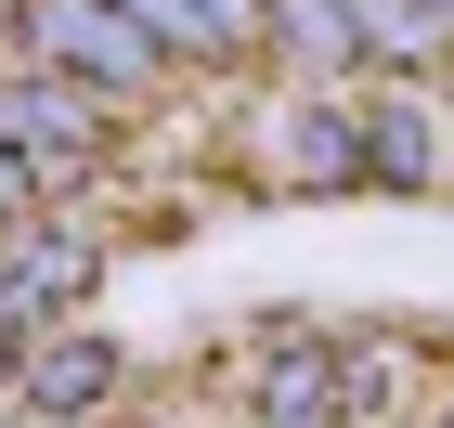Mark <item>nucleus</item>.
<instances>
[{
  "label": "nucleus",
  "mask_w": 454,
  "mask_h": 428,
  "mask_svg": "<svg viewBox=\"0 0 454 428\" xmlns=\"http://www.w3.org/2000/svg\"><path fill=\"white\" fill-rule=\"evenodd\" d=\"M247 169L286 182V195H338V182H364V117L350 105H286L273 130L247 143Z\"/></svg>",
  "instance_id": "obj_6"
},
{
  "label": "nucleus",
  "mask_w": 454,
  "mask_h": 428,
  "mask_svg": "<svg viewBox=\"0 0 454 428\" xmlns=\"http://www.w3.org/2000/svg\"><path fill=\"white\" fill-rule=\"evenodd\" d=\"M13 39H27L39 66L91 78V91H143V78L169 66V52H156V39H143L117 0H27V13H13Z\"/></svg>",
  "instance_id": "obj_2"
},
{
  "label": "nucleus",
  "mask_w": 454,
  "mask_h": 428,
  "mask_svg": "<svg viewBox=\"0 0 454 428\" xmlns=\"http://www.w3.org/2000/svg\"><path fill=\"white\" fill-rule=\"evenodd\" d=\"M350 13H364V52L377 66H428L454 39V0H350Z\"/></svg>",
  "instance_id": "obj_10"
},
{
  "label": "nucleus",
  "mask_w": 454,
  "mask_h": 428,
  "mask_svg": "<svg viewBox=\"0 0 454 428\" xmlns=\"http://www.w3.org/2000/svg\"><path fill=\"white\" fill-rule=\"evenodd\" d=\"M27 195H39V169H27V156H0V234L27 221Z\"/></svg>",
  "instance_id": "obj_11"
},
{
  "label": "nucleus",
  "mask_w": 454,
  "mask_h": 428,
  "mask_svg": "<svg viewBox=\"0 0 454 428\" xmlns=\"http://www.w3.org/2000/svg\"><path fill=\"white\" fill-rule=\"evenodd\" d=\"M260 52H286V66H312V78L377 66V52H364V13H350V0H260Z\"/></svg>",
  "instance_id": "obj_8"
},
{
  "label": "nucleus",
  "mask_w": 454,
  "mask_h": 428,
  "mask_svg": "<svg viewBox=\"0 0 454 428\" xmlns=\"http://www.w3.org/2000/svg\"><path fill=\"white\" fill-rule=\"evenodd\" d=\"M91 273H105V234H78V221H13L0 234V312H27V324L78 312Z\"/></svg>",
  "instance_id": "obj_5"
},
{
  "label": "nucleus",
  "mask_w": 454,
  "mask_h": 428,
  "mask_svg": "<svg viewBox=\"0 0 454 428\" xmlns=\"http://www.w3.org/2000/svg\"><path fill=\"white\" fill-rule=\"evenodd\" d=\"M0 156H27V169H91L105 156V91L91 78H66V66H39V78H13L0 91Z\"/></svg>",
  "instance_id": "obj_3"
},
{
  "label": "nucleus",
  "mask_w": 454,
  "mask_h": 428,
  "mask_svg": "<svg viewBox=\"0 0 454 428\" xmlns=\"http://www.w3.org/2000/svg\"><path fill=\"white\" fill-rule=\"evenodd\" d=\"M13 390H27L39 416H91V402L117 390V351L91 338V324H39L27 351H13Z\"/></svg>",
  "instance_id": "obj_7"
},
{
  "label": "nucleus",
  "mask_w": 454,
  "mask_h": 428,
  "mask_svg": "<svg viewBox=\"0 0 454 428\" xmlns=\"http://www.w3.org/2000/svg\"><path fill=\"white\" fill-rule=\"evenodd\" d=\"M377 402H389V351H350V338L260 351V416H286V428H364Z\"/></svg>",
  "instance_id": "obj_1"
},
{
  "label": "nucleus",
  "mask_w": 454,
  "mask_h": 428,
  "mask_svg": "<svg viewBox=\"0 0 454 428\" xmlns=\"http://www.w3.org/2000/svg\"><path fill=\"white\" fill-rule=\"evenodd\" d=\"M364 182H389V195H428V182H454V117L428 105L416 78H389V91H364Z\"/></svg>",
  "instance_id": "obj_4"
},
{
  "label": "nucleus",
  "mask_w": 454,
  "mask_h": 428,
  "mask_svg": "<svg viewBox=\"0 0 454 428\" xmlns=\"http://www.w3.org/2000/svg\"><path fill=\"white\" fill-rule=\"evenodd\" d=\"M117 13H130V27L156 39V52H169V66H221V52H247V39L221 27L208 0H117Z\"/></svg>",
  "instance_id": "obj_9"
},
{
  "label": "nucleus",
  "mask_w": 454,
  "mask_h": 428,
  "mask_svg": "<svg viewBox=\"0 0 454 428\" xmlns=\"http://www.w3.org/2000/svg\"><path fill=\"white\" fill-rule=\"evenodd\" d=\"M0 428H78V416H39V402H27V416H0Z\"/></svg>",
  "instance_id": "obj_12"
},
{
  "label": "nucleus",
  "mask_w": 454,
  "mask_h": 428,
  "mask_svg": "<svg viewBox=\"0 0 454 428\" xmlns=\"http://www.w3.org/2000/svg\"><path fill=\"white\" fill-rule=\"evenodd\" d=\"M428 428H454V402H442V416H428Z\"/></svg>",
  "instance_id": "obj_13"
}]
</instances>
